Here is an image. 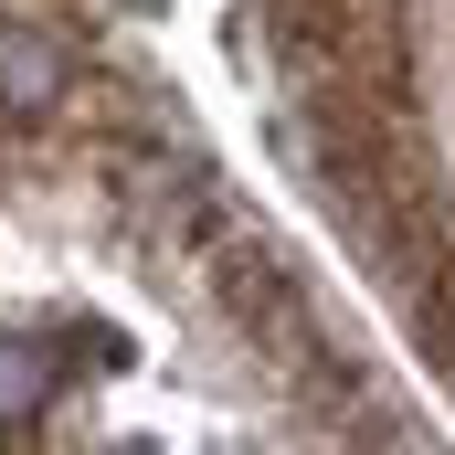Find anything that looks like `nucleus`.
Returning a JSON list of instances; mask_svg holds the SVG:
<instances>
[{
	"label": "nucleus",
	"instance_id": "nucleus-1",
	"mask_svg": "<svg viewBox=\"0 0 455 455\" xmlns=\"http://www.w3.org/2000/svg\"><path fill=\"white\" fill-rule=\"evenodd\" d=\"M64 96V53L43 32H0V116H43Z\"/></svg>",
	"mask_w": 455,
	"mask_h": 455
},
{
	"label": "nucleus",
	"instance_id": "nucleus-2",
	"mask_svg": "<svg viewBox=\"0 0 455 455\" xmlns=\"http://www.w3.org/2000/svg\"><path fill=\"white\" fill-rule=\"evenodd\" d=\"M32 403H43V360H32L21 339H0V424H21Z\"/></svg>",
	"mask_w": 455,
	"mask_h": 455
}]
</instances>
